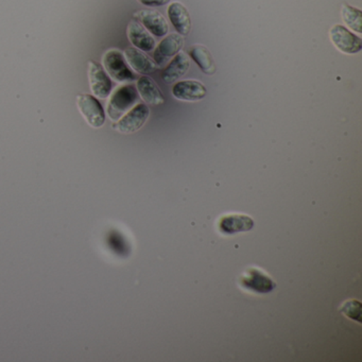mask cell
I'll return each mask as SVG.
<instances>
[{
  "label": "cell",
  "instance_id": "17",
  "mask_svg": "<svg viewBox=\"0 0 362 362\" xmlns=\"http://www.w3.org/2000/svg\"><path fill=\"white\" fill-rule=\"evenodd\" d=\"M188 54L192 60L197 63L201 71L206 75H214L216 73V64L211 52L203 45H194L189 48Z\"/></svg>",
  "mask_w": 362,
  "mask_h": 362
},
{
  "label": "cell",
  "instance_id": "2",
  "mask_svg": "<svg viewBox=\"0 0 362 362\" xmlns=\"http://www.w3.org/2000/svg\"><path fill=\"white\" fill-rule=\"evenodd\" d=\"M105 71L118 82L134 81V74L129 69L124 54L118 50H110L103 58Z\"/></svg>",
  "mask_w": 362,
  "mask_h": 362
},
{
  "label": "cell",
  "instance_id": "4",
  "mask_svg": "<svg viewBox=\"0 0 362 362\" xmlns=\"http://www.w3.org/2000/svg\"><path fill=\"white\" fill-rule=\"evenodd\" d=\"M78 109L93 128H101L105 122L103 105L92 95H80L77 98Z\"/></svg>",
  "mask_w": 362,
  "mask_h": 362
},
{
  "label": "cell",
  "instance_id": "15",
  "mask_svg": "<svg viewBox=\"0 0 362 362\" xmlns=\"http://www.w3.org/2000/svg\"><path fill=\"white\" fill-rule=\"evenodd\" d=\"M124 57L128 61L130 66L137 73L148 75L154 73L158 69V65L151 59L148 58L143 52L137 50L136 48H128L124 52Z\"/></svg>",
  "mask_w": 362,
  "mask_h": 362
},
{
  "label": "cell",
  "instance_id": "18",
  "mask_svg": "<svg viewBox=\"0 0 362 362\" xmlns=\"http://www.w3.org/2000/svg\"><path fill=\"white\" fill-rule=\"evenodd\" d=\"M341 14H342L343 22L349 28L359 35L362 33V13L359 9L344 4L342 6Z\"/></svg>",
  "mask_w": 362,
  "mask_h": 362
},
{
  "label": "cell",
  "instance_id": "11",
  "mask_svg": "<svg viewBox=\"0 0 362 362\" xmlns=\"http://www.w3.org/2000/svg\"><path fill=\"white\" fill-rule=\"evenodd\" d=\"M134 18L156 37H165L168 33L169 26L167 21L158 12L152 11V10H141L134 14Z\"/></svg>",
  "mask_w": 362,
  "mask_h": 362
},
{
  "label": "cell",
  "instance_id": "16",
  "mask_svg": "<svg viewBox=\"0 0 362 362\" xmlns=\"http://www.w3.org/2000/svg\"><path fill=\"white\" fill-rule=\"evenodd\" d=\"M137 93L141 98L152 105H160L165 103L164 96L153 80L149 77L139 78L136 84Z\"/></svg>",
  "mask_w": 362,
  "mask_h": 362
},
{
  "label": "cell",
  "instance_id": "13",
  "mask_svg": "<svg viewBox=\"0 0 362 362\" xmlns=\"http://www.w3.org/2000/svg\"><path fill=\"white\" fill-rule=\"evenodd\" d=\"M190 66V60L187 54L181 52L177 54L173 59L168 66L163 71L162 77L166 83H173L177 80L181 79L182 77L187 74Z\"/></svg>",
  "mask_w": 362,
  "mask_h": 362
},
{
  "label": "cell",
  "instance_id": "9",
  "mask_svg": "<svg viewBox=\"0 0 362 362\" xmlns=\"http://www.w3.org/2000/svg\"><path fill=\"white\" fill-rule=\"evenodd\" d=\"M254 220L247 215L233 214L220 218L218 228L224 235H234L237 233L249 232L253 230Z\"/></svg>",
  "mask_w": 362,
  "mask_h": 362
},
{
  "label": "cell",
  "instance_id": "5",
  "mask_svg": "<svg viewBox=\"0 0 362 362\" xmlns=\"http://www.w3.org/2000/svg\"><path fill=\"white\" fill-rule=\"evenodd\" d=\"M149 114L150 110L147 105H143V103L135 105L124 117L117 120V122L114 124V128L124 134L136 132L146 124Z\"/></svg>",
  "mask_w": 362,
  "mask_h": 362
},
{
  "label": "cell",
  "instance_id": "14",
  "mask_svg": "<svg viewBox=\"0 0 362 362\" xmlns=\"http://www.w3.org/2000/svg\"><path fill=\"white\" fill-rule=\"evenodd\" d=\"M128 37L131 43L143 52H152L156 47V41L153 37L137 22H131L129 24Z\"/></svg>",
  "mask_w": 362,
  "mask_h": 362
},
{
  "label": "cell",
  "instance_id": "10",
  "mask_svg": "<svg viewBox=\"0 0 362 362\" xmlns=\"http://www.w3.org/2000/svg\"><path fill=\"white\" fill-rule=\"evenodd\" d=\"M175 98L181 101H200L206 96L207 90L204 84L194 80H185L175 83L173 88Z\"/></svg>",
  "mask_w": 362,
  "mask_h": 362
},
{
  "label": "cell",
  "instance_id": "8",
  "mask_svg": "<svg viewBox=\"0 0 362 362\" xmlns=\"http://www.w3.org/2000/svg\"><path fill=\"white\" fill-rule=\"evenodd\" d=\"M184 39L182 35H173L165 37L154 52V60L158 66H164L173 57L177 56L183 48Z\"/></svg>",
  "mask_w": 362,
  "mask_h": 362
},
{
  "label": "cell",
  "instance_id": "20",
  "mask_svg": "<svg viewBox=\"0 0 362 362\" xmlns=\"http://www.w3.org/2000/svg\"><path fill=\"white\" fill-rule=\"evenodd\" d=\"M141 5L147 7H160V6L167 5L171 0H139Z\"/></svg>",
  "mask_w": 362,
  "mask_h": 362
},
{
  "label": "cell",
  "instance_id": "19",
  "mask_svg": "<svg viewBox=\"0 0 362 362\" xmlns=\"http://www.w3.org/2000/svg\"><path fill=\"white\" fill-rule=\"evenodd\" d=\"M341 313L346 317L361 323V304L356 300H349L341 307Z\"/></svg>",
  "mask_w": 362,
  "mask_h": 362
},
{
  "label": "cell",
  "instance_id": "6",
  "mask_svg": "<svg viewBox=\"0 0 362 362\" xmlns=\"http://www.w3.org/2000/svg\"><path fill=\"white\" fill-rule=\"evenodd\" d=\"M240 285L249 291L255 293H269L276 287V284L271 277L256 268H250L245 271L240 279Z\"/></svg>",
  "mask_w": 362,
  "mask_h": 362
},
{
  "label": "cell",
  "instance_id": "1",
  "mask_svg": "<svg viewBox=\"0 0 362 362\" xmlns=\"http://www.w3.org/2000/svg\"><path fill=\"white\" fill-rule=\"evenodd\" d=\"M139 100V93L131 84L118 88L109 101L107 115L114 122H117L124 113L129 111Z\"/></svg>",
  "mask_w": 362,
  "mask_h": 362
},
{
  "label": "cell",
  "instance_id": "12",
  "mask_svg": "<svg viewBox=\"0 0 362 362\" xmlns=\"http://www.w3.org/2000/svg\"><path fill=\"white\" fill-rule=\"evenodd\" d=\"M168 18L180 35H188L192 30V20L187 9L182 4L173 3L168 7Z\"/></svg>",
  "mask_w": 362,
  "mask_h": 362
},
{
  "label": "cell",
  "instance_id": "3",
  "mask_svg": "<svg viewBox=\"0 0 362 362\" xmlns=\"http://www.w3.org/2000/svg\"><path fill=\"white\" fill-rule=\"evenodd\" d=\"M330 40L337 49L343 54H356L361 52L362 41L359 37L341 25H334L329 31Z\"/></svg>",
  "mask_w": 362,
  "mask_h": 362
},
{
  "label": "cell",
  "instance_id": "7",
  "mask_svg": "<svg viewBox=\"0 0 362 362\" xmlns=\"http://www.w3.org/2000/svg\"><path fill=\"white\" fill-rule=\"evenodd\" d=\"M88 78L93 94L99 98H107L112 92V81L103 67L90 61L88 63Z\"/></svg>",
  "mask_w": 362,
  "mask_h": 362
}]
</instances>
